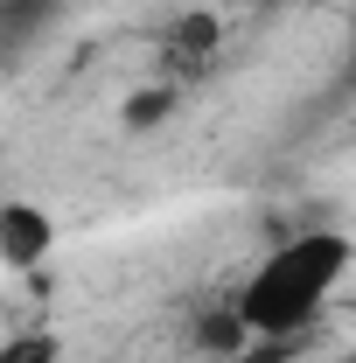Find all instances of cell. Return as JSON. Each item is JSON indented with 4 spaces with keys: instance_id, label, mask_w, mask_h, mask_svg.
<instances>
[{
    "instance_id": "cell-1",
    "label": "cell",
    "mask_w": 356,
    "mask_h": 363,
    "mask_svg": "<svg viewBox=\"0 0 356 363\" xmlns=\"http://www.w3.org/2000/svg\"><path fill=\"white\" fill-rule=\"evenodd\" d=\"M350 259H356V245L343 230H301V238L272 245L266 259L245 272V286L230 294L245 335H252V342H259V335H266V342H287V335H301L308 321H321V308L335 301Z\"/></svg>"
},
{
    "instance_id": "cell-2",
    "label": "cell",
    "mask_w": 356,
    "mask_h": 363,
    "mask_svg": "<svg viewBox=\"0 0 356 363\" xmlns=\"http://www.w3.org/2000/svg\"><path fill=\"white\" fill-rule=\"evenodd\" d=\"M49 252H56V217L43 203H0V266L35 272Z\"/></svg>"
},
{
    "instance_id": "cell-3",
    "label": "cell",
    "mask_w": 356,
    "mask_h": 363,
    "mask_svg": "<svg viewBox=\"0 0 356 363\" xmlns=\"http://www.w3.org/2000/svg\"><path fill=\"white\" fill-rule=\"evenodd\" d=\"M210 56H217V21H210V14H182L175 28L161 35V63H168V84L196 77V70H210Z\"/></svg>"
},
{
    "instance_id": "cell-4",
    "label": "cell",
    "mask_w": 356,
    "mask_h": 363,
    "mask_svg": "<svg viewBox=\"0 0 356 363\" xmlns=\"http://www.w3.org/2000/svg\"><path fill=\"white\" fill-rule=\"evenodd\" d=\"M56 7H63V0H0V70H7L14 56H28V49L49 35Z\"/></svg>"
},
{
    "instance_id": "cell-5",
    "label": "cell",
    "mask_w": 356,
    "mask_h": 363,
    "mask_svg": "<svg viewBox=\"0 0 356 363\" xmlns=\"http://www.w3.org/2000/svg\"><path fill=\"white\" fill-rule=\"evenodd\" d=\"M245 342H252V335H245V321H238V308H223V315H210V321H203V328H196V350H203V357H210V363L238 357Z\"/></svg>"
},
{
    "instance_id": "cell-6",
    "label": "cell",
    "mask_w": 356,
    "mask_h": 363,
    "mask_svg": "<svg viewBox=\"0 0 356 363\" xmlns=\"http://www.w3.org/2000/svg\"><path fill=\"white\" fill-rule=\"evenodd\" d=\"M168 112H175V84H168V77H161V84H147V91H133V98H126V112H119V119H126V126H133V133H147V126H161V119H168Z\"/></svg>"
},
{
    "instance_id": "cell-7",
    "label": "cell",
    "mask_w": 356,
    "mask_h": 363,
    "mask_svg": "<svg viewBox=\"0 0 356 363\" xmlns=\"http://www.w3.org/2000/svg\"><path fill=\"white\" fill-rule=\"evenodd\" d=\"M0 363H56V335H14L0 342Z\"/></svg>"
},
{
    "instance_id": "cell-8",
    "label": "cell",
    "mask_w": 356,
    "mask_h": 363,
    "mask_svg": "<svg viewBox=\"0 0 356 363\" xmlns=\"http://www.w3.org/2000/svg\"><path fill=\"white\" fill-rule=\"evenodd\" d=\"M350 70H356V43H350Z\"/></svg>"
},
{
    "instance_id": "cell-9",
    "label": "cell",
    "mask_w": 356,
    "mask_h": 363,
    "mask_svg": "<svg viewBox=\"0 0 356 363\" xmlns=\"http://www.w3.org/2000/svg\"><path fill=\"white\" fill-rule=\"evenodd\" d=\"M335 363H356V357H335Z\"/></svg>"
}]
</instances>
